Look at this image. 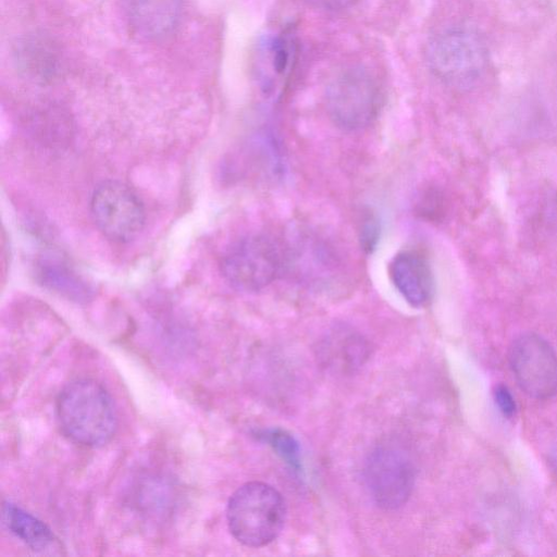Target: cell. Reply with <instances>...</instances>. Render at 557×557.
Masks as SVG:
<instances>
[{"label": "cell", "instance_id": "10", "mask_svg": "<svg viewBox=\"0 0 557 557\" xmlns=\"http://www.w3.org/2000/svg\"><path fill=\"white\" fill-rule=\"evenodd\" d=\"M389 275L398 293L412 307L424 306L432 297L434 281L428 260L414 251H403L389 264Z\"/></svg>", "mask_w": 557, "mask_h": 557}, {"label": "cell", "instance_id": "12", "mask_svg": "<svg viewBox=\"0 0 557 557\" xmlns=\"http://www.w3.org/2000/svg\"><path fill=\"white\" fill-rule=\"evenodd\" d=\"M2 521L15 537L35 552L50 548L57 540L44 521L9 500L2 505Z\"/></svg>", "mask_w": 557, "mask_h": 557}, {"label": "cell", "instance_id": "1", "mask_svg": "<svg viewBox=\"0 0 557 557\" xmlns=\"http://www.w3.org/2000/svg\"><path fill=\"white\" fill-rule=\"evenodd\" d=\"M55 416L63 435L86 447L106 445L117 430V412L111 395L91 379L74 380L60 391Z\"/></svg>", "mask_w": 557, "mask_h": 557}, {"label": "cell", "instance_id": "9", "mask_svg": "<svg viewBox=\"0 0 557 557\" xmlns=\"http://www.w3.org/2000/svg\"><path fill=\"white\" fill-rule=\"evenodd\" d=\"M124 11L135 35L158 40L171 35L178 26L183 0H124Z\"/></svg>", "mask_w": 557, "mask_h": 557}, {"label": "cell", "instance_id": "19", "mask_svg": "<svg viewBox=\"0 0 557 557\" xmlns=\"http://www.w3.org/2000/svg\"><path fill=\"white\" fill-rule=\"evenodd\" d=\"M553 462L555 463L556 468H557V453H555V456L553 458Z\"/></svg>", "mask_w": 557, "mask_h": 557}, {"label": "cell", "instance_id": "16", "mask_svg": "<svg viewBox=\"0 0 557 557\" xmlns=\"http://www.w3.org/2000/svg\"><path fill=\"white\" fill-rule=\"evenodd\" d=\"M380 236V224L374 214L368 213L360 227V244L364 251L371 252L379 240Z\"/></svg>", "mask_w": 557, "mask_h": 557}, {"label": "cell", "instance_id": "18", "mask_svg": "<svg viewBox=\"0 0 557 557\" xmlns=\"http://www.w3.org/2000/svg\"><path fill=\"white\" fill-rule=\"evenodd\" d=\"M326 10H339L348 7L354 0H310Z\"/></svg>", "mask_w": 557, "mask_h": 557}, {"label": "cell", "instance_id": "5", "mask_svg": "<svg viewBox=\"0 0 557 557\" xmlns=\"http://www.w3.org/2000/svg\"><path fill=\"white\" fill-rule=\"evenodd\" d=\"M382 95L374 75L354 65L338 72L325 90V108L333 123L348 132L367 127L376 117Z\"/></svg>", "mask_w": 557, "mask_h": 557}, {"label": "cell", "instance_id": "4", "mask_svg": "<svg viewBox=\"0 0 557 557\" xmlns=\"http://www.w3.org/2000/svg\"><path fill=\"white\" fill-rule=\"evenodd\" d=\"M286 268L285 249L263 234L245 236L223 255L220 269L225 281L246 293L262 290Z\"/></svg>", "mask_w": 557, "mask_h": 557}, {"label": "cell", "instance_id": "2", "mask_svg": "<svg viewBox=\"0 0 557 557\" xmlns=\"http://www.w3.org/2000/svg\"><path fill=\"white\" fill-rule=\"evenodd\" d=\"M285 518L284 498L274 487L262 482H249L238 487L226 507L231 534L248 547H261L274 541Z\"/></svg>", "mask_w": 557, "mask_h": 557}, {"label": "cell", "instance_id": "15", "mask_svg": "<svg viewBox=\"0 0 557 557\" xmlns=\"http://www.w3.org/2000/svg\"><path fill=\"white\" fill-rule=\"evenodd\" d=\"M293 468L299 467V447L290 434L282 430H270L261 435Z\"/></svg>", "mask_w": 557, "mask_h": 557}, {"label": "cell", "instance_id": "11", "mask_svg": "<svg viewBox=\"0 0 557 557\" xmlns=\"http://www.w3.org/2000/svg\"><path fill=\"white\" fill-rule=\"evenodd\" d=\"M323 359L331 368L352 371L360 367L369 355L366 338L349 326L337 325L322 339Z\"/></svg>", "mask_w": 557, "mask_h": 557}, {"label": "cell", "instance_id": "14", "mask_svg": "<svg viewBox=\"0 0 557 557\" xmlns=\"http://www.w3.org/2000/svg\"><path fill=\"white\" fill-rule=\"evenodd\" d=\"M42 281L52 289L62 293L73 299H84L88 296L89 289L75 274L59 264H47L41 274Z\"/></svg>", "mask_w": 557, "mask_h": 557}, {"label": "cell", "instance_id": "6", "mask_svg": "<svg viewBox=\"0 0 557 557\" xmlns=\"http://www.w3.org/2000/svg\"><path fill=\"white\" fill-rule=\"evenodd\" d=\"M364 481L374 503L387 510L406 504L411 495L416 471L410 456L398 445L375 447L364 465Z\"/></svg>", "mask_w": 557, "mask_h": 557}, {"label": "cell", "instance_id": "13", "mask_svg": "<svg viewBox=\"0 0 557 557\" xmlns=\"http://www.w3.org/2000/svg\"><path fill=\"white\" fill-rule=\"evenodd\" d=\"M292 34L282 33L270 37L263 42L261 51V61H264L262 69H265V74L262 75V81L271 72V79L267 92H272L276 88V82L284 79L294 61L296 46Z\"/></svg>", "mask_w": 557, "mask_h": 557}, {"label": "cell", "instance_id": "8", "mask_svg": "<svg viewBox=\"0 0 557 557\" xmlns=\"http://www.w3.org/2000/svg\"><path fill=\"white\" fill-rule=\"evenodd\" d=\"M508 358L517 384L528 396L544 400L557 393V355L545 338L535 333L518 336Z\"/></svg>", "mask_w": 557, "mask_h": 557}, {"label": "cell", "instance_id": "3", "mask_svg": "<svg viewBox=\"0 0 557 557\" xmlns=\"http://www.w3.org/2000/svg\"><path fill=\"white\" fill-rule=\"evenodd\" d=\"M426 60L432 73L444 84L466 89L474 86L487 67V49L481 37L467 28H449L428 45Z\"/></svg>", "mask_w": 557, "mask_h": 557}, {"label": "cell", "instance_id": "17", "mask_svg": "<svg viewBox=\"0 0 557 557\" xmlns=\"http://www.w3.org/2000/svg\"><path fill=\"white\" fill-rule=\"evenodd\" d=\"M494 398L499 408L506 417H511L517 410L515 398L506 385H497L494 391Z\"/></svg>", "mask_w": 557, "mask_h": 557}, {"label": "cell", "instance_id": "7", "mask_svg": "<svg viewBox=\"0 0 557 557\" xmlns=\"http://www.w3.org/2000/svg\"><path fill=\"white\" fill-rule=\"evenodd\" d=\"M90 212L102 234L119 243L135 239L146 220L140 198L127 185L116 181L104 182L95 189Z\"/></svg>", "mask_w": 557, "mask_h": 557}]
</instances>
